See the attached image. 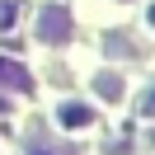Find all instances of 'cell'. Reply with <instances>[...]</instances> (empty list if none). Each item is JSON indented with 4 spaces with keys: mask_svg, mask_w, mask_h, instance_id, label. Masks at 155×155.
Here are the masks:
<instances>
[{
    "mask_svg": "<svg viewBox=\"0 0 155 155\" xmlns=\"http://www.w3.org/2000/svg\"><path fill=\"white\" fill-rule=\"evenodd\" d=\"M57 117H61L66 127H85V122H94V108H85V104H61Z\"/></svg>",
    "mask_w": 155,
    "mask_h": 155,
    "instance_id": "cell-3",
    "label": "cell"
},
{
    "mask_svg": "<svg viewBox=\"0 0 155 155\" xmlns=\"http://www.w3.org/2000/svg\"><path fill=\"white\" fill-rule=\"evenodd\" d=\"M141 108H146V113L155 117V85H150V94H146V104H141Z\"/></svg>",
    "mask_w": 155,
    "mask_h": 155,
    "instance_id": "cell-6",
    "label": "cell"
},
{
    "mask_svg": "<svg viewBox=\"0 0 155 155\" xmlns=\"http://www.w3.org/2000/svg\"><path fill=\"white\" fill-rule=\"evenodd\" d=\"M150 141H155V136H150Z\"/></svg>",
    "mask_w": 155,
    "mask_h": 155,
    "instance_id": "cell-9",
    "label": "cell"
},
{
    "mask_svg": "<svg viewBox=\"0 0 155 155\" xmlns=\"http://www.w3.org/2000/svg\"><path fill=\"white\" fill-rule=\"evenodd\" d=\"M94 89H99L104 99H117V94H122V75H113V71H104V75H94Z\"/></svg>",
    "mask_w": 155,
    "mask_h": 155,
    "instance_id": "cell-4",
    "label": "cell"
},
{
    "mask_svg": "<svg viewBox=\"0 0 155 155\" xmlns=\"http://www.w3.org/2000/svg\"><path fill=\"white\" fill-rule=\"evenodd\" d=\"M150 28H155V5H150Z\"/></svg>",
    "mask_w": 155,
    "mask_h": 155,
    "instance_id": "cell-8",
    "label": "cell"
},
{
    "mask_svg": "<svg viewBox=\"0 0 155 155\" xmlns=\"http://www.w3.org/2000/svg\"><path fill=\"white\" fill-rule=\"evenodd\" d=\"M38 38L42 42H66L71 38V14L57 10V5H47V10L38 14Z\"/></svg>",
    "mask_w": 155,
    "mask_h": 155,
    "instance_id": "cell-1",
    "label": "cell"
},
{
    "mask_svg": "<svg viewBox=\"0 0 155 155\" xmlns=\"http://www.w3.org/2000/svg\"><path fill=\"white\" fill-rule=\"evenodd\" d=\"M19 19V0H0V28H10Z\"/></svg>",
    "mask_w": 155,
    "mask_h": 155,
    "instance_id": "cell-5",
    "label": "cell"
},
{
    "mask_svg": "<svg viewBox=\"0 0 155 155\" xmlns=\"http://www.w3.org/2000/svg\"><path fill=\"white\" fill-rule=\"evenodd\" d=\"M33 155H47V146H33Z\"/></svg>",
    "mask_w": 155,
    "mask_h": 155,
    "instance_id": "cell-7",
    "label": "cell"
},
{
    "mask_svg": "<svg viewBox=\"0 0 155 155\" xmlns=\"http://www.w3.org/2000/svg\"><path fill=\"white\" fill-rule=\"evenodd\" d=\"M0 85H14V89H24V94H28V89H33V80H28V71H24L19 61L0 57Z\"/></svg>",
    "mask_w": 155,
    "mask_h": 155,
    "instance_id": "cell-2",
    "label": "cell"
}]
</instances>
